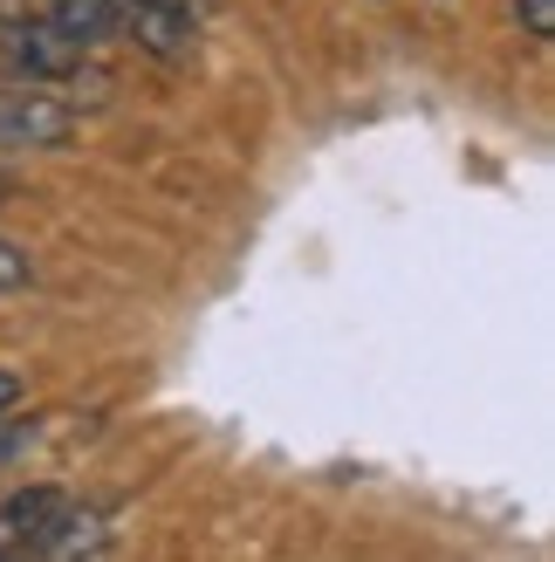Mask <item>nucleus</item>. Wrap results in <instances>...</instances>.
Here are the masks:
<instances>
[{"instance_id": "obj_8", "label": "nucleus", "mask_w": 555, "mask_h": 562, "mask_svg": "<svg viewBox=\"0 0 555 562\" xmlns=\"http://www.w3.org/2000/svg\"><path fill=\"white\" fill-rule=\"evenodd\" d=\"M14 398H21V378H14V371H0V418L14 412Z\"/></svg>"}, {"instance_id": "obj_7", "label": "nucleus", "mask_w": 555, "mask_h": 562, "mask_svg": "<svg viewBox=\"0 0 555 562\" xmlns=\"http://www.w3.org/2000/svg\"><path fill=\"white\" fill-rule=\"evenodd\" d=\"M27 281H35V261L14 240H0V289H27Z\"/></svg>"}, {"instance_id": "obj_1", "label": "nucleus", "mask_w": 555, "mask_h": 562, "mask_svg": "<svg viewBox=\"0 0 555 562\" xmlns=\"http://www.w3.org/2000/svg\"><path fill=\"white\" fill-rule=\"evenodd\" d=\"M76 137V110L35 82H0V145L8 151H55Z\"/></svg>"}, {"instance_id": "obj_3", "label": "nucleus", "mask_w": 555, "mask_h": 562, "mask_svg": "<svg viewBox=\"0 0 555 562\" xmlns=\"http://www.w3.org/2000/svg\"><path fill=\"white\" fill-rule=\"evenodd\" d=\"M117 14L131 21V42L151 48L158 63H185L192 55V21L179 0H117Z\"/></svg>"}, {"instance_id": "obj_9", "label": "nucleus", "mask_w": 555, "mask_h": 562, "mask_svg": "<svg viewBox=\"0 0 555 562\" xmlns=\"http://www.w3.org/2000/svg\"><path fill=\"white\" fill-rule=\"evenodd\" d=\"M0 200H14V179L8 172H0Z\"/></svg>"}, {"instance_id": "obj_5", "label": "nucleus", "mask_w": 555, "mask_h": 562, "mask_svg": "<svg viewBox=\"0 0 555 562\" xmlns=\"http://www.w3.org/2000/svg\"><path fill=\"white\" fill-rule=\"evenodd\" d=\"M55 27L90 48L97 35H110V27H117V0H55Z\"/></svg>"}, {"instance_id": "obj_2", "label": "nucleus", "mask_w": 555, "mask_h": 562, "mask_svg": "<svg viewBox=\"0 0 555 562\" xmlns=\"http://www.w3.org/2000/svg\"><path fill=\"white\" fill-rule=\"evenodd\" d=\"M0 55H8V69H21L27 82H63L82 63V42L63 35L55 21H8L0 27Z\"/></svg>"}, {"instance_id": "obj_6", "label": "nucleus", "mask_w": 555, "mask_h": 562, "mask_svg": "<svg viewBox=\"0 0 555 562\" xmlns=\"http://www.w3.org/2000/svg\"><path fill=\"white\" fill-rule=\"evenodd\" d=\"M514 14H521V35H535V42L555 35V0H514Z\"/></svg>"}, {"instance_id": "obj_4", "label": "nucleus", "mask_w": 555, "mask_h": 562, "mask_svg": "<svg viewBox=\"0 0 555 562\" xmlns=\"http://www.w3.org/2000/svg\"><path fill=\"white\" fill-rule=\"evenodd\" d=\"M55 508H63V494H55V487L14 494L8 508H0V555H35V542L48 536V521H55Z\"/></svg>"}]
</instances>
